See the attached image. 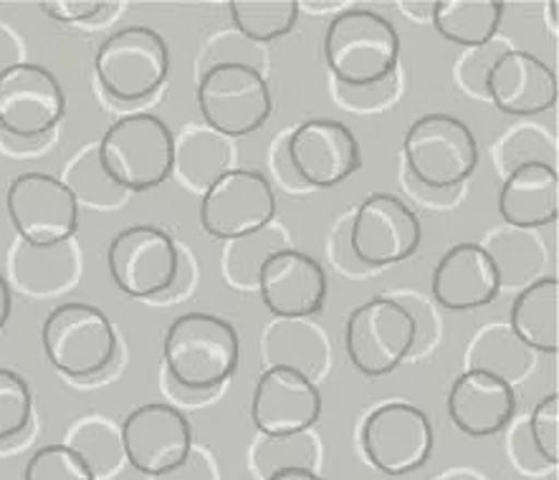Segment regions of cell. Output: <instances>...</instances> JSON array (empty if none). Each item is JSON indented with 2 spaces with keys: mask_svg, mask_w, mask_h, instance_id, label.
Returning <instances> with one entry per match:
<instances>
[{
  "mask_svg": "<svg viewBox=\"0 0 559 480\" xmlns=\"http://www.w3.org/2000/svg\"><path fill=\"white\" fill-rule=\"evenodd\" d=\"M102 172L119 190L147 192L170 180L175 137L155 115H130L104 132L97 147Z\"/></svg>",
  "mask_w": 559,
  "mask_h": 480,
  "instance_id": "cell-3",
  "label": "cell"
},
{
  "mask_svg": "<svg viewBox=\"0 0 559 480\" xmlns=\"http://www.w3.org/2000/svg\"><path fill=\"white\" fill-rule=\"evenodd\" d=\"M559 281L552 278H539L524 286L516 293L509 311L511 334L524 344L530 351L542 355H557L559 351Z\"/></svg>",
  "mask_w": 559,
  "mask_h": 480,
  "instance_id": "cell-23",
  "label": "cell"
},
{
  "mask_svg": "<svg viewBox=\"0 0 559 480\" xmlns=\"http://www.w3.org/2000/svg\"><path fill=\"white\" fill-rule=\"evenodd\" d=\"M430 291L443 309L476 311L499 299L501 276L484 245L459 243L438 261Z\"/></svg>",
  "mask_w": 559,
  "mask_h": 480,
  "instance_id": "cell-20",
  "label": "cell"
},
{
  "mask_svg": "<svg viewBox=\"0 0 559 480\" xmlns=\"http://www.w3.org/2000/svg\"><path fill=\"white\" fill-rule=\"evenodd\" d=\"M11 309H13V299H11V286H8L5 276H0V329L8 324L11 319Z\"/></svg>",
  "mask_w": 559,
  "mask_h": 480,
  "instance_id": "cell-34",
  "label": "cell"
},
{
  "mask_svg": "<svg viewBox=\"0 0 559 480\" xmlns=\"http://www.w3.org/2000/svg\"><path fill=\"white\" fill-rule=\"evenodd\" d=\"M415 319L393 299H370L349 314L345 349L349 362L365 377H388L415 347Z\"/></svg>",
  "mask_w": 559,
  "mask_h": 480,
  "instance_id": "cell-8",
  "label": "cell"
},
{
  "mask_svg": "<svg viewBox=\"0 0 559 480\" xmlns=\"http://www.w3.org/2000/svg\"><path fill=\"white\" fill-rule=\"evenodd\" d=\"M94 71L104 94L115 101H145L170 74V48L150 26L119 28L99 46Z\"/></svg>",
  "mask_w": 559,
  "mask_h": 480,
  "instance_id": "cell-5",
  "label": "cell"
},
{
  "mask_svg": "<svg viewBox=\"0 0 559 480\" xmlns=\"http://www.w3.org/2000/svg\"><path fill=\"white\" fill-rule=\"evenodd\" d=\"M234 26L255 44H271L289 36L299 21L297 0H230Z\"/></svg>",
  "mask_w": 559,
  "mask_h": 480,
  "instance_id": "cell-25",
  "label": "cell"
},
{
  "mask_svg": "<svg viewBox=\"0 0 559 480\" xmlns=\"http://www.w3.org/2000/svg\"><path fill=\"white\" fill-rule=\"evenodd\" d=\"M438 480H484V478L476 476L474 470H449V473H443Z\"/></svg>",
  "mask_w": 559,
  "mask_h": 480,
  "instance_id": "cell-36",
  "label": "cell"
},
{
  "mask_svg": "<svg viewBox=\"0 0 559 480\" xmlns=\"http://www.w3.org/2000/svg\"><path fill=\"white\" fill-rule=\"evenodd\" d=\"M286 155L301 180L330 190L353 178L362 165L357 137L337 119H309L292 132Z\"/></svg>",
  "mask_w": 559,
  "mask_h": 480,
  "instance_id": "cell-17",
  "label": "cell"
},
{
  "mask_svg": "<svg viewBox=\"0 0 559 480\" xmlns=\"http://www.w3.org/2000/svg\"><path fill=\"white\" fill-rule=\"evenodd\" d=\"M534 447H537L539 458L547 466L559 463V395L552 392L545 399H539L530 415V425H526Z\"/></svg>",
  "mask_w": 559,
  "mask_h": 480,
  "instance_id": "cell-31",
  "label": "cell"
},
{
  "mask_svg": "<svg viewBox=\"0 0 559 480\" xmlns=\"http://www.w3.org/2000/svg\"><path fill=\"white\" fill-rule=\"evenodd\" d=\"M476 364L471 370H484L497 374V377L507 380L509 384L514 380H522L526 370L532 367V355L522 341L516 339L511 329H486L474 344Z\"/></svg>",
  "mask_w": 559,
  "mask_h": 480,
  "instance_id": "cell-26",
  "label": "cell"
},
{
  "mask_svg": "<svg viewBox=\"0 0 559 480\" xmlns=\"http://www.w3.org/2000/svg\"><path fill=\"white\" fill-rule=\"evenodd\" d=\"M274 215V188L261 172L228 170L203 192L201 226L207 236L218 240H241L261 233Z\"/></svg>",
  "mask_w": 559,
  "mask_h": 480,
  "instance_id": "cell-12",
  "label": "cell"
},
{
  "mask_svg": "<svg viewBox=\"0 0 559 480\" xmlns=\"http://www.w3.org/2000/svg\"><path fill=\"white\" fill-rule=\"evenodd\" d=\"M317 463V445L314 440L305 435L294 437H263L253 447V468L263 480L289 468H307L314 470Z\"/></svg>",
  "mask_w": 559,
  "mask_h": 480,
  "instance_id": "cell-27",
  "label": "cell"
},
{
  "mask_svg": "<svg viewBox=\"0 0 559 480\" xmlns=\"http://www.w3.org/2000/svg\"><path fill=\"white\" fill-rule=\"evenodd\" d=\"M31 387L19 372L0 367V443L21 435L31 422Z\"/></svg>",
  "mask_w": 559,
  "mask_h": 480,
  "instance_id": "cell-30",
  "label": "cell"
},
{
  "mask_svg": "<svg viewBox=\"0 0 559 480\" xmlns=\"http://www.w3.org/2000/svg\"><path fill=\"white\" fill-rule=\"evenodd\" d=\"M38 8L53 21L82 23L97 19V15L115 5L104 3V0H44V3H38Z\"/></svg>",
  "mask_w": 559,
  "mask_h": 480,
  "instance_id": "cell-32",
  "label": "cell"
},
{
  "mask_svg": "<svg viewBox=\"0 0 559 480\" xmlns=\"http://www.w3.org/2000/svg\"><path fill=\"white\" fill-rule=\"evenodd\" d=\"M407 172L430 190H453L474 175L478 142L471 127L451 115H426L407 127L403 140Z\"/></svg>",
  "mask_w": 559,
  "mask_h": 480,
  "instance_id": "cell-4",
  "label": "cell"
},
{
  "mask_svg": "<svg viewBox=\"0 0 559 480\" xmlns=\"http://www.w3.org/2000/svg\"><path fill=\"white\" fill-rule=\"evenodd\" d=\"M359 440L367 463L393 478L411 476L426 466L436 443L428 415L407 403H390L372 410Z\"/></svg>",
  "mask_w": 559,
  "mask_h": 480,
  "instance_id": "cell-10",
  "label": "cell"
},
{
  "mask_svg": "<svg viewBox=\"0 0 559 480\" xmlns=\"http://www.w3.org/2000/svg\"><path fill=\"white\" fill-rule=\"evenodd\" d=\"M420 238L418 215L401 197L374 192L357 207L349 243L359 263L382 268L411 259L418 251Z\"/></svg>",
  "mask_w": 559,
  "mask_h": 480,
  "instance_id": "cell-15",
  "label": "cell"
},
{
  "mask_svg": "<svg viewBox=\"0 0 559 480\" xmlns=\"http://www.w3.org/2000/svg\"><path fill=\"white\" fill-rule=\"evenodd\" d=\"M261 299L266 309L286 322L314 316L326 301V271L309 253L297 248H282L271 253L259 268Z\"/></svg>",
  "mask_w": 559,
  "mask_h": 480,
  "instance_id": "cell-18",
  "label": "cell"
},
{
  "mask_svg": "<svg viewBox=\"0 0 559 480\" xmlns=\"http://www.w3.org/2000/svg\"><path fill=\"white\" fill-rule=\"evenodd\" d=\"M155 480H215V473H213L211 463L201 458V455L190 453V458L182 463L178 470H173V473L155 478Z\"/></svg>",
  "mask_w": 559,
  "mask_h": 480,
  "instance_id": "cell-33",
  "label": "cell"
},
{
  "mask_svg": "<svg viewBox=\"0 0 559 480\" xmlns=\"http://www.w3.org/2000/svg\"><path fill=\"white\" fill-rule=\"evenodd\" d=\"M111 281L132 299L170 291L180 271L175 240L155 226H130L111 238L107 248Z\"/></svg>",
  "mask_w": 559,
  "mask_h": 480,
  "instance_id": "cell-11",
  "label": "cell"
},
{
  "mask_svg": "<svg viewBox=\"0 0 559 480\" xmlns=\"http://www.w3.org/2000/svg\"><path fill=\"white\" fill-rule=\"evenodd\" d=\"M5 211L28 248H59L79 228V197L67 182L46 172H23L11 180Z\"/></svg>",
  "mask_w": 559,
  "mask_h": 480,
  "instance_id": "cell-9",
  "label": "cell"
},
{
  "mask_svg": "<svg viewBox=\"0 0 559 480\" xmlns=\"http://www.w3.org/2000/svg\"><path fill=\"white\" fill-rule=\"evenodd\" d=\"M165 364L170 377L190 392H213L238 370L241 344L226 319L190 311L165 332Z\"/></svg>",
  "mask_w": 559,
  "mask_h": 480,
  "instance_id": "cell-2",
  "label": "cell"
},
{
  "mask_svg": "<svg viewBox=\"0 0 559 480\" xmlns=\"http://www.w3.org/2000/svg\"><path fill=\"white\" fill-rule=\"evenodd\" d=\"M499 213L509 228L552 226L559 215V178L555 165L522 163L507 175L499 192Z\"/></svg>",
  "mask_w": 559,
  "mask_h": 480,
  "instance_id": "cell-22",
  "label": "cell"
},
{
  "mask_svg": "<svg viewBox=\"0 0 559 480\" xmlns=\"http://www.w3.org/2000/svg\"><path fill=\"white\" fill-rule=\"evenodd\" d=\"M266 480H324V478L317 476L314 470H307V468H289V470H278V473L269 476Z\"/></svg>",
  "mask_w": 559,
  "mask_h": 480,
  "instance_id": "cell-35",
  "label": "cell"
},
{
  "mask_svg": "<svg viewBox=\"0 0 559 480\" xmlns=\"http://www.w3.org/2000/svg\"><path fill=\"white\" fill-rule=\"evenodd\" d=\"M182 175L193 185L207 190L226 170V144L205 132H195L182 144Z\"/></svg>",
  "mask_w": 559,
  "mask_h": 480,
  "instance_id": "cell-28",
  "label": "cell"
},
{
  "mask_svg": "<svg viewBox=\"0 0 559 480\" xmlns=\"http://www.w3.org/2000/svg\"><path fill=\"white\" fill-rule=\"evenodd\" d=\"M23 480H97L82 455L71 445H44L31 455Z\"/></svg>",
  "mask_w": 559,
  "mask_h": 480,
  "instance_id": "cell-29",
  "label": "cell"
},
{
  "mask_svg": "<svg viewBox=\"0 0 559 480\" xmlns=\"http://www.w3.org/2000/svg\"><path fill=\"white\" fill-rule=\"evenodd\" d=\"M44 351L61 374L74 380L94 377L115 359V326L102 309L71 301L56 307L41 329Z\"/></svg>",
  "mask_w": 559,
  "mask_h": 480,
  "instance_id": "cell-7",
  "label": "cell"
},
{
  "mask_svg": "<svg viewBox=\"0 0 559 480\" xmlns=\"http://www.w3.org/2000/svg\"><path fill=\"white\" fill-rule=\"evenodd\" d=\"M449 418L463 435L491 437L504 430L516 412L514 384L484 370L459 374L449 392Z\"/></svg>",
  "mask_w": 559,
  "mask_h": 480,
  "instance_id": "cell-21",
  "label": "cell"
},
{
  "mask_svg": "<svg viewBox=\"0 0 559 480\" xmlns=\"http://www.w3.org/2000/svg\"><path fill=\"white\" fill-rule=\"evenodd\" d=\"M484 92L501 115L534 117L555 107L559 84L555 71L537 56L507 48L484 74Z\"/></svg>",
  "mask_w": 559,
  "mask_h": 480,
  "instance_id": "cell-19",
  "label": "cell"
},
{
  "mask_svg": "<svg viewBox=\"0 0 559 480\" xmlns=\"http://www.w3.org/2000/svg\"><path fill=\"white\" fill-rule=\"evenodd\" d=\"M504 8L501 0H438L430 19L445 41L474 51L493 41Z\"/></svg>",
  "mask_w": 559,
  "mask_h": 480,
  "instance_id": "cell-24",
  "label": "cell"
},
{
  "mask_svg": "<svg viewBox=\"0 0 559 480\" xmlns=\"http://www.w3.org/2000/svg\"><path fill=\"white\" fill-rule=\"evenodd\" d=\"M401 36L393 23L370 8H349L324 34V61L349 89H372L395 74Z\"/></svg>",
  "mask_w": 559,
  "mask_h": 480,
  "instance_id": "cell-1",
  "label": "cell"
},
{
  "mask_svg": "<svg viewBox=\"0 0 559 480\" xmlns=\"http://www.w3.org/2000/svg\"><path fill=\"white\" fill-rule=\"evenodd\" d=\"M198 107L205 124L221 137L259 132L274 111L269 82L243 61L215 63L198 84Z\"/></svg>",
  "mask_w": 559,
  "mask_h": 480,
  "instance_id": "cell-6",
  "label": "cell"
},
{
  "mask_svg": "<svg viewBox=\"0 0 559 480\" xmlns=\"http://www.w3.org/2000/svg\"><path fill=\"white\" fill-rule=\"evenodd\" d=\"M322 415V395L311 377L292 367H269L255 382L251 422L263 437L305 435Z\"/></svg>",
  "mask_w": 559,
  "mask_h": 480,
  "instance_id": "cell-16",
  "label": "cell"
},
{
  "mask_svg": "<svg viewBox=\"0 0 559 480\" xmlns=\"http://www.w3.org/2000/svg\"><path fill=\"white\" fill-rule=\"evenodd\" d=\"M119 440L127 463L147 478L173 473L193 453V430L188 418L163 403L142 405L127 415Z\"/></svg>",
  "mask_w": 559,
  "mask_h": 480,
  "instance_id": "cell-13",
  "label": "cell"
},
{
  "mask_svg": "<svg viewBox=\"0 0 559 480\" xmlns=\"http://www.w3.org/2000/svg\"><path fill=\"white\" fill-rule=\"evenodd\" d=\"M67 115V96L49 69L15 61L0 71V130L19 140L49 134Z\"/></svg>",
  "mask_w": 559,
  "mask_h": 480,
  "instance_id": "cell-14",
  "label": "cell"
}]
</instances>
